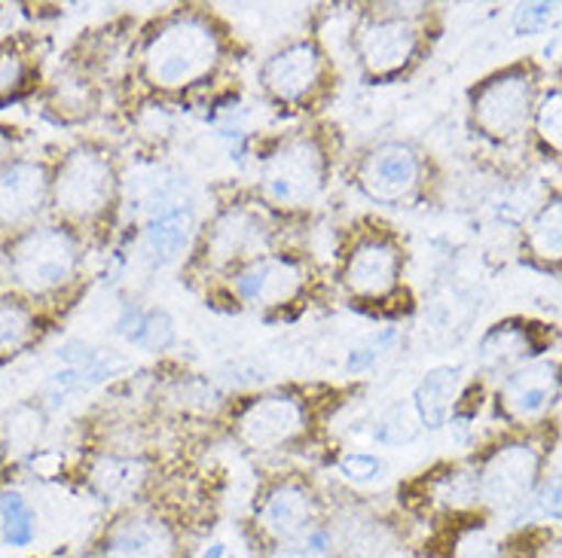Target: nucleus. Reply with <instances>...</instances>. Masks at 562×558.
I'll return each instance as SVG.
<instances>
[{
	"mask_svg": "<svg viewBox=\"0 0 562 558\" xmlns=\"http://www.w3.org/2000/svg\"><path fill=\"white\" fill-rule=\"evenodd\" d=\"M245 56L226 15L209 3H175L138 25L120 92L132 113L187 107L217 92Z\"/></svg>",
	"mask_w": 562,
	"mask_h": 558,
	"instance_id": "1",
	"label": "nucleus"
},
{
	"mask_svg": "<svg viewBox=\"0 0 562 558\" xmlns=\"http://www.w3.org/2000/svg\"><path fill=\"white\" fill-rule=\"evenodd\" d=\"M364 391L361 382H281L229 397L217 415V433L254 458L306 455L327 446L330 421Z\"/></svg>",
	"mask_w": 562,
	"mask_h": 558,
	"instance_id": "2",
	"label": "nucleus"
},
{
	"mask_svg": "<svg viewBox=\"0 0 562 558\" xmlns=\"http://www.w3.org/2000/svg\"><path fill=\"white\" fill-rule=\"evenodd\" d=\"M342 166L346 140L334 119L294 123L257 140L248 190L281 224H306L327 202Z\"/></svg>",
	"mask_w": 562,
	"mask_h": 558,
	"instance_id": "3",
	"label": "nucleus"
},
{
	"mask_svg": "<svg viewBox=\"0 0 562 558\" xmlns=\"http://www.w3.org/2000/svg\"><path fill=\"white\" fill-rule=\"evenodd\" d=\"M327 284L342 306L373 321L397 323L416 311L407 238L380 214H358L339 229Z\"/></svg>",
	"mask_w": 562,
	"mask_h": 558,
	"instance_id": "4",
	"label": "nucleus"
},
{
	"mask_svg": "<svg viewBox=\"0 0 562 558\" xmlns=\"http://www.w3.org/2000/svg\"><path fill=\"white\" fill-rule=\"evenodd\" d=\"M126 208L123 159L108 140L80 138L53 159L49 217L74 229L89 248L111 244Z\"/></svg>",
	"mask_w": 562,
	"mask_h": 558,
	"instance_id": "5",
	"label": "nucleus"
},
{
	"mask_svg": "<svg viewBox=\"0 0 562 558\" xmlns=\"http://www.w3.org/2000/svg\"><path fill=\"white\" fill-rule=\"evenodd\" d=\"M288 224L269 214L248 186L217 190L209 217L199 220L193 248L178 269L183 287L209 294L221 281L260 253L288 244Z\"/></svg>",
	"mask_w": 562,
	"mask_h": 558,
	"instance_id": "6",
	"label": "nucleus"
},
{
	"mask_svg": "<svg viewBox=\"0 0 562 558\" xmlns=\"http://www.w3.org/2000/svg\"><path fill=\"white\" fill-rule=\"evenodd\" d=\"M89 251L92 248L74 229L49 217L0 241L3 281L58 321V315H65L83 294Z\"/></svg>",
	"mask_w": 562,
	"mask_h": 558,
	"instance_id": "7",
	"label": "nucleus"
},
{
	"mask_svg": "<svg viewBox=\"0 0 562 558\" xmlns=\"http://www.w3.org/2000/svg\"><path fill=\"white\" fill-rule=\"evenodd\" d=\"M327 294L330 284L315 257L294 244H281L241 263L202 299L211 308L226 303L224 311H251L263 321H284Z\"/></svg>",
	"mask_w": 562,
	"mask_h": 558,
	"instance_id": "8",
	"label": "nucleus"
},
{
	"mask_svg": "<svg viewBox=\"0 0 562 558\" xmlns=\"http://www.w3.org/2000/svg\"><path fill=\"white\" fill-rule=\"evenodd\" d=\"M435 10L425 3H358L349 29L355 73L364 86L404 83L435 37Z\"/></svg>",
	"mask_w": 562,
	"mask_h": 558,
	"instance_id": "9",
	"label": "nucleus"
},
{
	"mask_svg": "<svg viewBox=\"0 0 562 558\" xmlns=\"http://www.w3.org/2000/svg\"><path fill=\"white\" fill-rule=\"evenodd\" d=\"M257 92L281 119H324V111L334 104L339 92L337 58L315 31L296 34L260 58Z\"/></svg>",
	"mask_w": 562,
	"mask_h": 558,
	"instance_id": "10",
	"label": "nucleus"
},
{
	"mask_svg": "<svg viewBox=\"0 0 562 558\" xmlns=\"http://www.w3.org/2000/svg\"><path fill=\"white\" fill-rule=\"evenodd\" d=\"M557 443L553 421L510 431L480 446L471 455V470L477 482V503L498 516H514L526 503H532L535 489L548 476V458Z\"/></svg>",
	"mask_w": 562,
	"mask_h": 558,
	"instance_id": "11",
	"label": "nucleus"
},
{
	"mask_svg": "<svg viewBox=\"0 0 562 558\" xmlns=\"http://www.w3.org/2000/svg\"><path fill=\"white\" fill-rule=\"evenodd\" d=\"M346 183L373 208H416L431 196L435 162L416 140L380 138L346 156Z\"/></svg>",
	"mask_w": 562,
	"mask_h": 558,
	"instance_id": "12",
	"label": "nucleus"
},
{
	"mask_svg": "<svg viewBox=\"0 0 562 558\" xmlns=\"http://www.w3.org/2000/svg\"><path fill=\"white\" fill-rule=\"evenodd\" d=\"M544 89V70L532 58L492 70L468 89V128L490 147L522 144Z\"/></svg>",
	"mask_w": 562,
	"mask_h": 558,
	"instance_id": "13",
	"label": "nucleus"
},
{
	"mask_svg": "<svg viewBox=\"0 0 562 558\" xmlns=\"http://www.w3.org/2000/svg\"><path fill=\"white\" fill-rule=\"evenodd\" d=\"M187 513L169 494H150L113 510L104 522L95 558H187Z\"/></svg>",
	"mask_w": 562,
	"mask_h": 558,
	"instance_id": "14",
	"label": "nucleus"
},
{
	"mask_svg": "<svg viewBox=\"0 0 562 558\" xmlns=\"http://www.w3.org/2000/svg\"><path fill=\"white\" fill-rule=\"evenodd\" d=\"M251 525L263 546L296 540L327 525V503L315 476L303 467H281L263 476L254 491Z\"/></svg>",
	"mask_w": 562,
	"mask_h": 558,
	"instance_id": "15",
	"label": "nucleus"
},
{
	"mask_svg": "<svg viewBox=\"0 0 562 558\" xmlns=\"http://www.w3.org/2000/svg\"><path fill=\"white\" fill-rule=\"evenodd\" d=\"M562 397V361L538 357L495 382L492 412L510 431L548 424Z\"/></svg>",
	"mask_w": 562,
	"mask_h": 558,
	"instance_id": "16",
	"label": "nucleus"
},
{
	"mask_svg": "<svg viewBox=\"0 0 562 558\" xmlns=\"http://www.w3.org/2000/svg\"><path fill=\"white\" fill-rule=\"evenodd\" d=\"M53 159L15 156L0 168V241L49 220Z\"/></svg>",
	"mask_w": 562,
	"mask_h": 558,
	"instance_id": "17",
	"label": "nucleus"
},
{
	"mask_svg": "<svg viewBox=\"0 0 562 558\" xmlns=\"http://www.w3.org/2000/svg\"><path fill=\"white\" fill-rule=\"evenodd\" d=\"M159 479V467L147 452L135 448H101L86 460L83 482L99 501L113 503L116 510L150 498Z\"/></svg>",
	"mask_w": 562,
	"mask_h": 558,
	"instance_id": "18",
	"label": "nucleus"
},
{
	"mask_svg": "<svg viewBox=\"0 0 562 558\" xmlns=\"http://www.w3.org/2000/svg\"><path fill=\"white\" fill-rule=\"evenodd\" d=\"M199 220L202 217L196 214V205L190 198L175 196V193H162L154 202L147 220L140 224V257L154 265V269H169V265L181 269L187 253L193 248Z\"/></svg>",
	"mask_w": 562,
	"mask_h": 558,
	"instance_id": "19",
	"label": "nucleus"
},
{
	"mask_svg": "<svg viewBox=\"0 0 562 558\" xmlns=\"http://www.w3.org/2000/svg\"><path fill=\"white\" fill-rule=\"evenodd\" d=\"M541 323L522 321V318H507V321L492 323L477 342V373L480 378H495L502 382L514 369L526 363L544 357V339H541Z\"/></svg>",
	"mask_w": 562,
	"mask_h": 558,
	"instance_id": "20",
	"label": "nucleus"
},
{
	"mask_svg": "<svg viewBox=\"0 0 562 558\" xmlns=\"http://www.w3.org/2000/svg\"><path fill=\"white\" fill-rule=\"evenodd\" d=\"M464 388H468V373L462 363H440V366L425 369L409 394V403H413L422 431H440V428L452 424Z\"/></svg>",
	"mask_w": 562,
	"mask_h": 558,
	"instance_id": "21",
	"label": "nucleus"
},
{
	"mask_svg": "<svg viewBox=\"0 0 562 558\" xmlns=\"http://www.w3.org/2000/svg\"><path fill=\"white\" fill-rule=\"evenodd\" d=\"M56 318L43 311L29 296L10 287L0 291V363H10L41 345Z\"/></svg>",
	"mask_w": 562,
	"mask_h": 558,
	"instance_id": "22",
	"label": "nucleus"
},
{
	"mask_svg": "<svg viewBox=\"0 0 562 558\" xmlns=\"http://www.w3.org/2000/svg\"><path fill=\"white\" fill-rule=\"evenodd\" d=\"M520 260L538 272H562V190L548 193L526 217Z\"/></svg>",
	"mask_w": 562,
	"mask_h": 558,
	"instance_id": "23",
	"label": "nucleus"
},
{
	"mask_svg": "<svg viewBox=\"0 0 562 558\" xmlns=\"http://www.w3.org/2000/svg\"><path fill=\"white\" fill-rule=\"evenodd\" d=\"M101 95H104V83L99 77L68 58V65L58 70L56 80L46 86V111L68 126L86 123L99 113Z\"/></svg>",
	"mask_w": 562,
	"mask_h": 558,
	"instance_id": "24",
	"label": "nucleus"
},
{
	"mask_svg": "<svg viewBox=\"0 0 562 558\" xmlns=\"http://www.w3.org/2000/svg\"><path fill=\"white\" fill-rule=\"evenodd\" d=\"M43 70L37 43L25 34H10L0 41V111L29 99L41 89Z\"/></svg>",
	"mask_w": 562,
	"mask_h": 558,
	"instance_id": "25",
	"label": "nucleus"
},
{
	"mask_svg": "<svg viewBox=\"0 0 562 558\" xmlns=\"http://www.w3.org/2000/svg\"><path fill=\"white\" fill-rule=\"evenodd\" d=\"M116 333L126 339L132 349L147 354H162L178 342V323L162 306H138L128 303L116 318Z\"/></svg>",
	"mask_w": 562,
	"mask_h": 558,
	"instance_id": "26",
	"label": "nucleus"
},
{
	"mask_svg": "<svg viewBox=\"0 0 562 558\" xmlns=\"http://www.w3.org/2000/svg\"><path fill=\"white\" fill-rule=\"evenodd\" d=\"M0 537L13 549H25L37 537V513L22 491H0Z\"/></svg>",
	"mask_w": 562,
	"mask_h": 558,
	"instance_id": "27",
	"label": "nucleus"
},
{
	"mask_svg": "<svg viewBox=\"0 0 562 558\" xmlns=\"http://www.w3.org/2000/svg\"><path fill=\"white\" fill-rule=\"evenodd\" d=\"M535 147L541 153L562 159V83L548 86L538 99L532 119V135Z\"/></svg>",
	"mask_w": 562,
	"mask_h": 558,
	"instance_id": "28",
	"label": "nucleus"
},
{
	"mask_svg": "<svg viewBox=\"0 0 562 558\" xmlns=\"http://www.w3.org/2000/svg\"><path fill=\"white\" fill-rule=\"evenodd\" d=\"M397 342H401V330L389 323V327H380L376 333L364 335L358 345H351L349 357H346V373L351 378L364 376L370 369H376V363H382L389 354L397 351Z\"/></svg>",
	"mask_w": 562,
	"mask_h": 558,
	"instance_id": "29",
	"label": "nucleus"
},
{
	"mask_svg": "<svg viewBox=\"0 0 562 558\" xmlns=\"http://www.w3.org/2000/svg\"><path fill=\"white\" fill-rule=\"evenodd\" d=\"M337 531L327 522V525L310 531L296 540L263 546L260 558H337Z\"/></svg>",
	"mask_w": 562,
	"mask_h": 558,
	"instance_id": "30",
	"label": "nucleus"
},
{
	"mask_svg": "<svg viewBox=\"0 0 562 558\" xmlns=\"http://www.w3.org/2000/svg\"><path fill=\"white\" fill-rule=\"evenodd\" d=\"M450 558H507V544L486 522H471L456 531Z\"/></svg>",
	"mask_w": 562,
	"mask_h": 558,
	"instance_id": "31",
	"label": "nucleus"
},
{
	"mask_svg": "<svg viewBox=\"0 0 562 558\" xmlns=\"http://www.w3.org/2000/svg\"><path fill=\"white\" fill-rule=\"evenodd\" d=\"M422 433V424L413 412V403L409 400H397L392 403L376 421V431H373V440L380 446H404V443H413Z\"/></svg>",
	"mask_w": 562,
	"mask_h": 558,
	"instance_id": "32",
	"label": "nucleus"
},
{
	"mask_svg": "<svg viewBox=\"0 0 562 558\" xmlns=\"http://www.w3.org/2000/svg\"><path fill=\"white\" fill-rule=\"evenodd\" d=\"M337 470L349 486L361 489V486H376V482H382L385 474H389V464L380 455H373V452H349V455H339Z\"/></svg>",
	"mask_w": 562,
	"mask_h": 558,
	"instance_id": "33",
	"label": "nucleus"
},
{
	"mask_svg": "<svg viewBox=\"0 0 562 558\" xmlns=\"http://www.w3.org/2000/svg\"><path fill=\"white\" fill-rule=\"evenodd\" d=\"M553 15H557V3H520L514 10L510 25H514V34L532 37V34H541V31L548 29V22Z\"/></svg>",
	"mask_w": 562,
	"mask_h": 558,
	"instance_id": "34",
	"label": "nucleus"
},
{
	"mask_svg": "<svg viewBox=\"0 0 562 558\" xmlns=\"http://www.w3.org/2000/svg\"><path fill=\"white\" fill-rule=\"evenodd\" d=\"M532 506L550 522H562V470L541 479V486L532 494Z\"/></svg>",
	"mask_w": 562,
	"mask_h": 558,
	"instance_id": "35",
	"label": "nucleus"
},
{
	"mask_svg": "<svg viewBox=\"0 0 562 558\" xmlns=\"http://www.w3.org/2000/svg\"><path fill=\"white\" fill-rule=\"evenodd\" d=\"M22 132L15 126H7V123H0V168L7 166V162H13L15 156H22Z\"/></svg>",
	"mask_w": 562,
	"mask_h": 558,
	"instance_id": "36",
	"label": "nucleus"
},
{
	"mask_svg": "<svg viewBox=\"0 0 562 558\" xmlns=\"http://www.w3.org/2000/svg\"><path fill=\"white\" fill-rule=\"evenodd\" d=\"M226 556H229V546H226L224 540H214V544L205 546L196 558H226Z\"/></svg>",
	"mask_w": 562,
	"mask_h": 558,
	"instance_id": "37",
	"label": "nucleus"
},
{
	"mask_svg": "<svg viewBox=\"0 0 562 558\" xmlns=\"http://www.w3.org/2000/svg\"><path fill=\"white\" fill-rule=\"evenodd\" d=\"M541 558H562V540H553V544L548 540V546L541 549Z\"/></svg>",
	"mask_w": 562,
	"mask_h": 558,
	"instance_id": "38",
	"label": "nucleus"
},
{
	"mask_svg": "<svg viewBox=\"0 0 562 558\" xmlns=\"http://www.w3.org/2000/svg\"><path fill=\"white\" fill-rule=\"evenodd\" d=\"M7 287V281H3V265H0V291Z\"/></svg>",
	"mask_w": 562,
	"mask_h": 558,
	"instance_id": "39",
	"label": "nucleus"
}]
</instances>
